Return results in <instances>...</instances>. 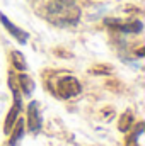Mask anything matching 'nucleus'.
Wrapping results in <instances>:
<instances>
[{"label": "nucleus", "mask_w": 145, "mask_h": 146, "mask_svg": "<svg viewBox=\"0 0 145 146\" xmlns=\"http://www.w3.org/2000/svg\"><path fill=\"white\" fill-rule=\"evenodd\" d=\"M48 17L53 24L73 26L80 17V10L75 0H53L48 5Z\"/></svg>", "instance_id": "obj_1"}, {"label": "nucleus", "mask_w": 145, "mask_h": 146, "mask_svg": "<svg viewBox=\"0 0 145 146\" xmlns=\"http://www.w3.org/2000/svg\"><path fill=\"white\" fill-rule=\"evenodd\" d=\"M80 90H82V87H80L79 80L73 78V76H63L58 82V95L63 97V99L75 97L77 94H80Z\"/></svg>", "instance_id": "obj_2"}, {"label": "nucleus", "mask_w": 145, "mask_h": 146, "mask_svg": "<svg viewBox=\"0 0 145 146\" xmlns=\"http://www.w3.org/2000/svg\"><path fill=\"white\" fill-rule=\"evenodd\" d=\"M10 88H12V94H14V107L9 110V115H7V121H5V133L9 134L14 127V122L17 121V115L21 112V95H19V90L14 87V83L10 82Z\"/></svg>", "instance_id": "obj_3"}, {"label": "nucleus", "mask_w": 145, "mask_h": 146, "mask_svg": "<svg viewBox=\"0 0 145 146\" xmlns=\"http://www.w3.org/2000/svg\"><path fill=\"white\" fill-rule=\"evenodd\" d=\"M28 124H29V131L38 133L41 129V115L38 110V102H31L28 107Z\"/></svg>", "instance_id": "obj_4"}, {"label": "nucleus", "mask_w": 145, "mask_h": 146, "mask_svg": "<svg viewBox=\"0 0 145 146\" xmlns=\"http://www.w3.org/2000/svg\"><path fill=\"white\" fill-rule=\"evenodd\" d=\"M0 21H2L3 27H5V29H7V31H9V33H10V34H12L14 37H15V39H17L19 42H22V44H24V42L28 41V34H26V33H24L22 29L15 27V26H14V24H12V22H10L9 19H7V17L3 15V14H0Z\"/></svg>", "instance_id": "obj_5"}, {"label": "nucleus", "mask_w": 145, "mask_h": 146, "mask_svg": "<svg viewBox=\"0 0 145 146\" xmlns=\"http://www.w3.org/2000/svg\"><path fill=\"white\" fill-rule=\"evenodd\" d=\"M22 134H24V122H22V121H17V126H15V129H14V133H12V136H10L9 146L17 145V141L22 138Z\"/></svg>", "instance_id": "obj_6"}, {"label": "nucleus", "mask_w": 145, "mask_h": 146, "mask_svg": "<svg viewBox=\"0 0 145 146\" xmlns=\"http://www.w3.org/2000/svg\"><path fill=\"white\" fill-rule=\"evenodd\" d=\"M19 82H21V87H22V90H24V95H31V94H33V88H34L33 80H31L26 73H22V75L19 76Z\"/></svg>", "instance_id": "obj_7"}, {"label": "nucleus", "mask_w": 145, "mask_h": 146, "mask_svg": "<svg viewBox=\"0 0 145 146\" xmlns=\"http://www.w3.org/2000/svg\"><path fill=\"white\" fill-rule=\"evenodd\" d=\"M12 61H14V66H15L17 70H21V72H24V70L28 68L26 60H24V56H22L19 51H14V53H12Z\"/></svg>", "instance_id": "obj_8"}, {"label": "nucleus", "mask_w": 145, "mask_h": 146, "mask_svg": "<svg viewBox=\"0 0 145 146\" xmlns=\"http://www.w3.org/2000/svg\"><path fill=\"white\" fill-rule=\"evenodd\" d=\"M142 131H144V124H140V126L135 129V133H133V134H132V138H130V143H128V146H140V145H138V138H140Z\"/></svg>", "instance_id": "obj_9"}]
</instances>
